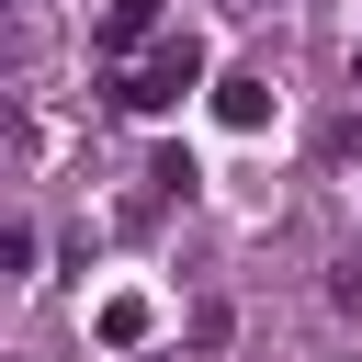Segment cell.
<instances>
[{"mask_svg":"<svg viewBox=\"0 0 362 362\" xmlns=\"http://www.w3.org/2000/svg\"><path fill=\"white\" fill-rule=\"evenodd\" d=\"M192 90H204V45H192V34H158V45L113 57V102H124V113H170V102H192Z\"/></svg>","mask_w":362,"mask_h":362,"instance_id":"1","label":"cell"},{"mask_svg":"<svg viewBox=\"0 0 362 362\" xmlns=\"http://www.w3.org/2000/svg\"><path fill=\"white\" fill-rule=\"evenodd\" d=\"M272 113H283V102H272V79H260V68H226V79H215V124H238V136H260Z\"/></svg>","mask_w":362,"mask_h":362,"instance_id":"2","label":"cell"},{"mask_svg":"<svg viewBox=\"0 0 362 362\" xmlns=\"http://www.w3.org/2000/svg\"><path fill=\"white\" fill-rule=\"evenodd\" d=\"M90 328H102V351H136V339L158 328V305H147V294H102V317H90Z\"/></svg>","mask_w":362,"mask_h":362,"instance_id":"3","label":"cell"},{"mask_svg":"<svg viewBox=\"0 0 362 362\" xmlns=\"http://www.w3.org/2000/svg\"><path fill=\"white\" fill-rule=\"evenodd\" d=\"M136 45H158V0H113L102 11V57H136Z\"/></svg>","mask_w":362,"mask_h":362,"instance_id":"4","label":"cell"},{"mask_svg":"<svg viewBox=\"0 0 362 362\" xmlns=\"http://www.w3.org/2000/svg\"><path fill=\"white\" fill-rule=\"evenodd\" d=\"M170 192H192V158H181V147H158V158H147V215H158Z\"/></svg>","mask_w":362,"mask_h":362,"instance_id":"5","label":"cell"}]
</instances>
